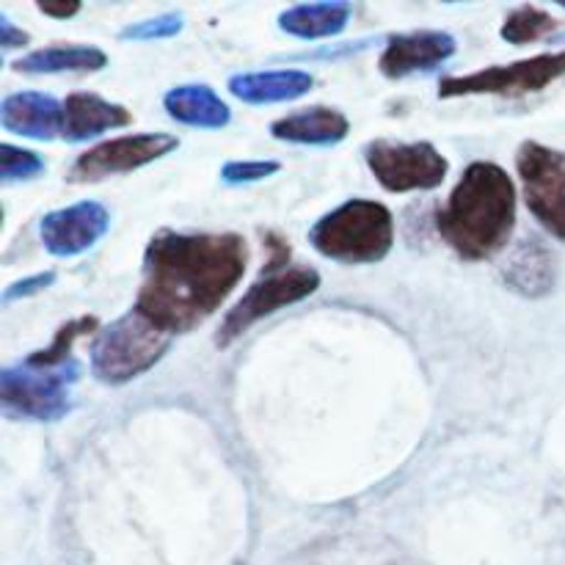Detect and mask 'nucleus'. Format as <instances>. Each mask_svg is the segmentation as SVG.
<instances>
[{"label":"nucleus","instance_id":"a211bd4d","mask_svg":"<svg viewBox=\"0 0 565 565\" xmlns=\"http://www.w3.org/2000/svg\"><path fill=\"white\" fill-rule=\"evenodd\" d=\"M166 110L171 119L182 121L188 127H204V130H218L230 125L232 114L230 105L218 97L210 86L202 83H188V86H174L163 97Z\"/></svg>","mask_w":565,"mask_h":565},{"label":"nucleus","instance_id":"f8f14e48","mask_svg":"<svg viewBox=\"0 0 565 565\" xmlns=\"http://www.w3.org/2000/svg\"><path fill=\"white\" fill-rule=\"evenodd\" d=\"M452 53H456V39L445 31L397 33L386 42L379 66L386 77L397 81V77L414 75V72L434 70L452 58Z\"/></svg>","mask_w":565,"mask_h":565},{"label":"nucleus","instance_id":"20e7f679","mask_svg":"<svg viewBox=\"0 0 565 565\" xmlns=\"http://www.w3.org/2000/svg\"><path fill=\"white\" fill-rule=\"evenodd\" d=\"M309 243L326 259L345 265L381 263L395 243V218L390 207L373 199H348L315 221Z\"/></svg>","mask_w":565,"mask_h":565},{"label":"nucleus","instance_id":"412c9836","mask_svg":"<svg viewBox=\"0 0 565 565\" xmlns=\"http://www.w3.org/2000/svg\"><path fill=\"white\" fill-rule=\"evenodd\" d=\"M97 329V318H77V320H70V323L61 326L58 331H55L53 342H50L47 348H42V351H33L31 356L25 359L28 367H64V364L72 362V345H75L81 337L92 334V331Z\"/></svg>","mask_w":565,"mask_h":565},{"label":"nucleus","instance_id":"cd10ccee","mask_svg":"<svg viewBox=\"0 0 565 565\" xmlns=\"http://www.w3.org/2000/svg\"><path fill=\"white\" fill-rule=\"evenodd\" d=\"M39 11L47 17H58V20H66V17L77 14L81 11V3H39Z\"/></svg>","mask_w":565,"mask_h":565},{"label":"nucleus","instance_id":"9d476101","mask_svg":"<svg viewBox=\"0 0 565 565\" xmlns=\"http://www.w3.org/2000/svg\"><path fill=\"white\" fill-rule=\"evenodd\" d=\"M180 138L169 132H138V136H119L110 141L86 149L72 163L70 182H97L114 174H130L163 154L174 152Z\"/></svg>","mask_w":565,"mask_h":565},{"label":"nucleus","instance_id":"0eeeda50","mask_svg":"<svg viewBox=\"0 0 565 565\" xmlns=\"http://www.w3.org/2000/svg\"><path fill=\"white\" fill-rule=\"evenodd\" d=\"M367 169L390 193L434 191L445 182L450 163L445 154L428 141H381L367 143L364 149Z\"/></svg>","mask_w":565,"mask_h":565},{"label":"nucleus","instance_id":"4be33fe9","mask_svg":"<svg viewBox=\"0 0 565 565\" xmlns=\"http://www.w3.org/2000/svg\"><path fill=\"white\" fill-rule=\"evenodd\" d=\"M557 28V20L550 11L539 9V6H519L502 22L500 36L511 44H530L539 39L550 36Z\"/></svg>","mask_w":565,"mask_h":565},{"label":"nucleus","instance_id":"b1692460","mask_svg":"<svg viewBox=\"0 0 565 565\" xmlns=\"http://www.w3.org/2000/svg\"><path fill=\"white\" fill-rule=\"evenodd\" d=\"M276 171H279L276 160H232V163L224 166L221 177L226 182H257L276 174Z\"/></svg>","mask_w":565,"mask_h":565},{"label":"nucleus","instance_id":"f03ea898","mask_svg":"<svg viewBox=\"0 0 565 565\" xmlns=\"http://www.w3.org/2000/svg\"><path fill=\"white\" fill-rule=\"evenodd\" d=\"M516 226V185L502 166L478 160L436 213V230L458 257L491 259L508 246Z\"/></svg>","mask_w":565,"mask_h":565},{"label":"nucleus","instance_id":"f257e3e1","mask_svg":"<svg viewBox=\"0 0 565 565\" xmlns=\"http://www.w3.org/2000/svg\"><path fill=\"white\" fill-rule=\"evenodd\" d=\"M246 265L248 246L235 232L160 230L143 252L136 309L166 334H188L224 307Z\"/></svg>","mask_w":565,"mask_h":565},{"label":"nucleus","instance_id":"aec40b11","mask_svg":"<svg viewBox=\"0 0 565 565\" xmlns=\"http://www.w3.org/2000/svg\"><path fill=\"white\" fill-rule=\"evenodd\" d=\"M351 3H307L292 6L279 17L281 31L298 39H323L337 36L351 22Z\"/></svg>","mask_w":565,"mask_h":565},{"label":"nucleus","instance_id":"f3484780","mask_svg":"<svg viewBox=\"0 0 565 565\" xmlns=\"http://www.w3.org/2000/svg\"><path fill=\"white\" fill-rule=\"evenodd\" d=\"M315 77L303 70H268L243 72L230 81V92L248 105L290 103L312 92Z\"/></svg>","mask_w":565,"mask_h":565},{"label":"nucleus","instance_id":"ddd939ff","mask_svg":"<svg viewBox=\"0 0 565 565\" xmlns=\"http://www.w3.org/2000/svg\"><path fill=\"white\" fill-rule=\"evenodd\" d=\"M502 281H505L508 290L524 298L550 296L557 281L555 254L539 237H524L508 254L505 265H502Z\"/></svg>","mask_w":565,"mask_h":565},{"label":"nucleus","instance_id":"393cba45","mask_svg":"<svg viewBox=\"0 0 565 565\" xmlns=\"http://www.w3.org/2000/svg\"><path fill=\"white\" fill-rule=\"evenodd\" d=\"M182 28L180 17H160V20H149L138 28H127L125 36L132 39H152V36H169V33H177Z\"/></svg>","mask_w":565,"mask_h":565},{"label":"nucleus","instance_id":"5701e85b","mask_svg":"<svg viewBox=\"0 0 565 565\" xmlns=\"http://www.w3.org/2000/svg\"><path fill=\"white\" fill-rule=\"evenodd\" d=\"M42 171L44 160L36 152L11 147V143L0 147V174H3V180H31V177L42 174Z\"/></svg>","mask_w":565,"mask_h":565},{"label":"nucleus","instance_id":"bb28decb","mask_svg":"<svg viewBox=\"0 0 565 565\" xmlns=\"http://www.w3.org/2000/svg\"><path fill=\"white\" fill-rule=\"evenodd\" d=\"M25 42H28V33L17 31L6 17H0V44H3L6 50H11V47H20V44Z\"/></svg>","mask_w":565,"mask_h":565},{"label":"nucleus","instance_id":"dca6fc26","mask_svg":"<svg viewBox=\"0 0 565 565\" xmlns=\"http://www.w3.org/2000/svg\"><path fill=\"white\" fill-rule=\"evenodd\" d=\"M351 130V121L342 110L329 105H315V108L296 110L290 116H281L270 125V132L279 141L290 143H312V147H329L340 143Z\"/></svg>","mask_w":565,"mask_h":565},{"label":"nucleus","instance_id":"9b49d317","mask_svg":"<svg viewBox=\"0 0 565 565\" xmlns=\"http://www.w3.org/2000/svg\"><path fill=\"white\" fill-rule=\"evenodd\" d=\"M110 213L99 202H77L42 218V243L55 257H75L108 232Z\"/></svg>","mask_w":565,"mask_h":565},{"label":"nucleus","instance_id":"1a4fd4ad","mask_svg":"<svg viewBox=\"0 0 565 565\" xmlns=\"http://www.w3.org/2000/svg\"><path fill=\"white\" fill-rule=\"evenodd\" d=\"M516 171L530 213L565 243V152L524 141L516 152Z\"/></svg>","mask_w":565,"mask_h":565},{"label":"nucleus","instance_id":"2eb2a0df","mask_svg":"<svg viewBox=\"0 0 565 565\" xmlns=\"http://www.w3.org/2000/svg\"><path fill=\"white\" fill-rule=\"evenodd\" d=\"M132 114L125 105H116L103 99L99 94L75 92L64 99V132L66 141H86V138L99 136V132L127 127Z\"/></svg>","mask_w":565,"mask_h":565},{"label":"nucleus","instance_id":"7ed1b4c3","mask_svg":"<svg viewBox=\"0 0 565 565\" xmlns=\"http://www.w3.org/2000/svg\"><path fill=\"white\" fill-rule=\"evenodd\" d=\"M270 257L265 263L263 276L246 290V296L226 312L221 329L215 334V345L226 348L241 340L254 323L268 315L303 301L320 287V274L309 265H290V246L279 237L268 235Z\"/></svg>","mask_w":565,"mask_h":565},{"label":"nucleus","instance_id":"423d86ee","mask_svg":"<svg viewBox=\"0 0 565 565\" xmlns=\"http://www.w3.org/2000/svg\"><path fill=\"white\" fill-rule=\"evenodd\" d=\"M565 75V50L561 53L533 55L516 64L486 66L469 75H452L439 83V97H475V94H497V97H522L535 94Z\"/></svg>","mask_w":565,"mask_h":565},{"label":"nucleus","instance_id":"4468645a","mask_svg":"<svg viewBox=\"0 0 565 565\" xmlns=\"http://www.w3.org/2000/svg\"><path fill=\"white\" fill-rule=\"evenodd\" d=\"M0 121L14 136L53 141L64 132V103L39 92L9 94L0 105Z\"/></svg>","mask_w":565,"mask_h":565},{"label":"nucleus","instance_id":"39448f33","mask_svg":"<svg viewBox=\"0 0 565 565\" xmlns=\"http://www.w3.org/2000/svg\"><path fill=\"white\" fill-rule=\"evenodd\" d=\"M169 348L171 334L132 307L119 320L97 331L92 345V373L103 384H127L152 370Z\"/></svg>","mask_w":565,"mask_h":565},{"label":"nucleus","instance_id":"6ab92c4d","mask_svg":"<svg viewBox=\"0 0 565 565\" xmlns=\"http://www.w3.org/2000/svg\"><path fill=\"white\" fill-rule=\"evenodd\" d=\"M108 64V55L92 44H50L14 61L17 72L53 75V72H97Z\"/></svg>","mask_w":565,"mask_h":565},{"label":"nucleus","instance_id":"6e6552de","mask_svg":"<svg viewBox=\"0 0 565 565\" xmlns=\"http://www.w3.org/2000/svg\"><path fill=\"white\" fill-rule=\"evenodd\" d=\"M77 379V364L64 367H6L0 375V401L9 414L31 419H58L70 412L72 381Z\"/></svg>","mask_w":565,"mask_h":565},{"label":"nucleus","instance_id":"a878e982","mask_svg":"<svg viewBox=\"0 0 565 565\" xmlns=\"http://www.w3.org/2000/svg\"><path fill=\"white\" fill-rule=\"evenodd\" d=\"M53 279H55V274H36L25 281H17V285H11L9 290H6L3 301H14V298H20V296H31V292L44 290L47 285H53Z\"/></svg>","mask_w":565,"mask_h":565}]
</instances>
